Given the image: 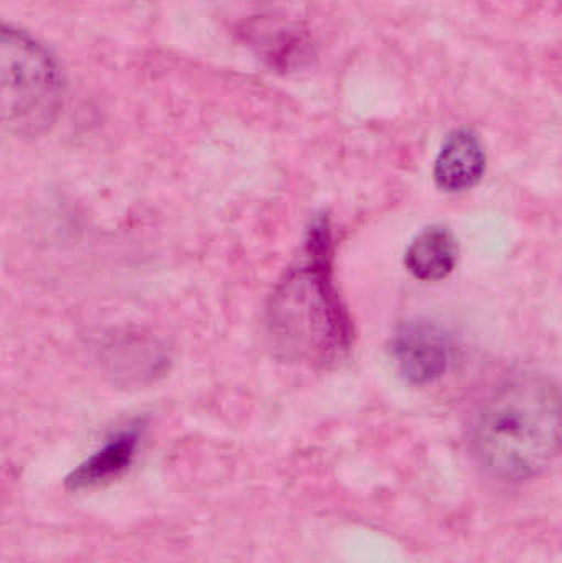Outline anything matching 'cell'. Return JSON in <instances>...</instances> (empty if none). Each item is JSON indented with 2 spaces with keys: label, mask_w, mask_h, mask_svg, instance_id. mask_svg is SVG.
I'll return each instance as SVG.
<instances>
[{
  "label": "cell",
  "mask_w": 562,
  "mask_h": 563,
  "mask_svg": "<svg viewBox=\"0 0 562 563\" xmlns=\"http://www.w3.org/2000/svg\"><path fill=\"white\" fill-rule=\"evenodd\" d=\"M561 445L560 389L540 374L498 384L475 410L471 449L495 478L527 482L557 460Z\"/></svg>",
  "instance_id": "1"
},
{
  "label": "cell",
  "mask_w": 562,
  "mask_h": 563,
  "mask_svg": "<svg viewBox=\"0 0 562 563\" xmlns=\"http://www.w3.org/2000/svg\"><path fill=\"white\" fill-rule=\"evenodd\" d=\"M271 323L284 350L329 363L350 346V323L332 284V236L323 218L312 224L306 257L280 282Z\"/></svg>",
  "instance_id": "2"
},
{
  "label": "cell",
  "mask_w": 562,
  "mask_h": 563,
  "mask_svg": "<svg viewBox=\"0 0 562 563\" xmlns=\"http://www.w3.org/2000/svg\"><path fill=\"white\" fill-rule=\"evenodd\" d=\"M63 76L36 40L0 25V129L32 135L48 131L63 106Z\"/></svg>",
  "instance_id": "3"
},
{
  "label": "cell",
  "mask_w": 562,
  "mask_h": 563,
  "mask_svg": "<svg viewBox=\"0 0 562 563\" xmlns=\"http://www.w3.org/2000/svg\"><path fill=\"white\" fill-rule=\"evenodd\" d=\"M451 338L428 321H412L396 331L392 357L398 373L415 386H428L441 379L452 363Z\"/></svg>",
  "instance_id": "4"
},
{
  "label": "cell",
  "mask_w": 562,
  "mask_h": 563,
  "mask_svg": "<svg viewBox=\"0 0 562 563\" xmlns=\"http://www.w3.org/2000/svg\"><path fill=\"white\" fill-rule=\"evenodd\" d=\"M101 363L121 386H145L167 371L168 354L151 334L119 331L101 344Z\"/></svg>",
  "instance_id": "5"
},
{
  "label": "cell",
  "mask_w": 562,
  "mask_h": 563,
  "mask_svg": "<svg viewBox=\"0 0 562 563\" xmlns=\"http://www.w3.org/2000/svg\"><path fill=\"white\" fill-rule=\"evenodd\" d=\"M487 167L484 145L471 129H459L445 139L434 164L436 185L448 194H462L481 184Z\"/></svg>",
  "instance_id": "6"
},
{
  "label": "cell",
  "mask_w": 562,
  "mask_h": 563,
  "mask_svg": "<svg viewBox=\"0 0 562 563\" xmlns=\"http://www.w3.org/2000/svg\"><path fill=\"white\" fill-rule=\"evenodd\" d=\"M142 432H144V426L141 422H134L128 429L115 433L106 445L69 473L66 478V488L85 492V489L109 485L118 479L134 462L141 445Z\"/></svg>",
  "instance_id": "7"
},
{
  "label": "cell",
  "mask_w": 562,
  "mask_h": 563,
  "mask_svg": "<svg viewBox=\"0 0 562 563\" xmlns=\"http://www.w3.org/2000/svg\"><path fill=\"white\" fill-rule=\"evenodd\" d=\"M459 263V243L445 227H429L415 238L406 251L405 264L415 279H448Z\"/></svg>",
  "instance_id": "8"
}]
</instances>
